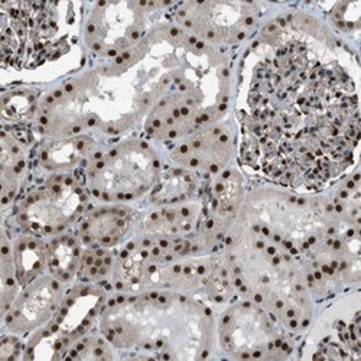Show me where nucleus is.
Wrapping results in <instances>:
<instances>
[{
	"mask_svg": "<svg viewBox=\"0 0 361 361\" xmlns=\"http://www.w3.org/2000/svg\"><path fill=\"white\" fill-rule=\"evenodd\" d=\"M100 329L116 348L152 358H205L214 338L209 308L173 290L111 299L100 311Z\"/></svg>",
	"mask_w": 361,
	"mask_h": 361,
	"instance_id": "f257e3e1",
	"label": "nucleus"
},
{
	"mask_svg": "<svg viewBox=\"0 0 361 361\" xmlns=\"http://www.w3.org/2000/svg\"><path fill=\"white\" fill-rule=\"evenodd\" d=\"M161 173L155 149L146 140L126 139L90 158L84 184L100 201L128 202L152 191Z\"/></svg>",
	"mask_w": 361,
	"mask_h": 361,
	"instance_id": "f03ea898",
	"label": "nucleus"
},
{
	"mask_svg": "<svg viewBox=\"0 0 361 361\" xmlns=\"http://www.w3.org/2000/svg\"><path fill=\"white\" fill-rule=\"evenodd\" d=\"M219 340L235 358H282L292 351L278 318L253 300L226 310L219 324Z\"/></svg>",
	"mask_w": 361,
	"mask_h": 361,
	"instance_id": "7ed1b4c3",
	"label": "nucleus"
},
{
	"mask_svg": "<svg viewBox=\"0 0 361 361\" xmlns=\"http://www.w3.org/2000/svg\"><path fill=\"white\" fill-rule=\"evenodd\" d=\"M85 202V188L75 178L52 173L19 201L13 217L26 234L58 235L82 216Z\"/></svg>",
	"mask_w": 361,
	"mask_h": 361,
	"instance_id": "20e7f679",
	"label": "nucleus"
},
{
	"mask_svg": "<svg viewBox=\"0 0 361 361\" xmlns=\"http://www.w3.org/2000/svg\"><path fill=\"white\" fill-rule=\"evenodd\" d=\"M165 5L157 2L94 4L84 26L87 48L109 59L130 51L147 34L149 15Z\"/></svg>",
	"mask_w": 361,
	"mask_h": 361,
	"instance_id": "39448f33",
	"label": "nucleus"
},
{
	"mask_svg": "<svg viewBox=\"0 0 361 361\" xmlns=\"http://www.w3.org/2000/svg\"><path fill=\"white\" fill-rule=\"evenodd\" d=\"M259 5L246 2H185L176 6L175 20L190 35L212 44L233 45L256 29Z\"/></svg>",
	"mask_w": 361,
	"mask_h": 361,
	"instance_id": "423d86ee",
	"label": "nucleus"
},
{
	"mask_svg": "<svg viewBox=\"0 0 361 361\" xmlns=\"http://www.w3.org/2000/svg\"><path fill=\"white\" fill-rule=\"evenodd\" d=\"M234 154V132L230 125L217 122L202 126L176 140L172 161L194 173H220Z\"/></svg>",
	"mask_w": 361,
	"mask_h": 361,
	"instance_id": "0eeeda50",
	"label": "nucleus"
},
{
	"mask_svg": "<svg viewBox=\"0 0 361 361\" xmlns=\"http://www.w3.org/2000/svg\"><path fill=\"white\" fill-rule=\"evenodd\" d=\"M66 295L61 281L52 275L39 276L15 298L4 315L5 326L13 334L47 326L61 308Z\"/></svg>",
	"mask_w": 361,
	"mask_h": 361,
	"instance_id": "6e6552de",
	"label": "nucleus"
},
{
	"mask_svg": "<svg viewBox=\"0 0 361 361\" xmlns=\"http://www.w3.org/2000/svg\"><path fill=\"white\" fill-rule=\"evenodd\" d=\"M135 224L132 209L126 207L97 208L80 220V243L87 249L117 247Z\"/></svg>",
	"mask_w": 361,
	"mask_h": 361,
	"instance_id": "1a4fd4ad",
	"label": "nucleus"
},
{
	"mask_svg": "<svg viewBox=\"0 0 361 361\" xmlns=\"http://www.w3.org/2000/svg\"><path fill=\"white\" fill-rule=\"evenodd\" d=\"M94 140L78 135L71 137L51 139L39 150V165L51 173H67L92 158Z\"/></svg>",
	"mask_w": 361,
	"mask_h": 361,
	"instance_id": "9d476101",
	"label": "nucleus"
},
{
	"mask_svg": "<svg viewBox=\"0 0 361 361\" xmlns=\"http://www.w3.org/2000/svg\"><path fill=\"white\" fill-rule=\"evenodd\" d=\"M11 250L16 281L22 288L38 279L48 269L49 245L37 235L27 234L18 238L13 245L11 243Z\"/></svg>",
	"mask_w": 361,
	"mask_h": 361,
	"instance_id": "9b49d317",
	"label": "nucleus"
},
{
	"mask_svg": "<svg viewBox=\"0 0 361 361\" xmlns=\"http://www.w3.org/2000/svg\"><path fill=\"white\" fill-rule=\"evenodd\" d=\"M198 191L197 173L178 168L161 173L158 184L150 191V202L168 207L191 201Z\"/></svg>",
	"mask_w": 361,
	"mask_h": 361,
	"instance_id": "f8f14e48",
	"label": "nucleus"
},
{
	"mask_svg": "<svg viewBox=\"0 0 361 361\" xmlns=\"http://www.w3.org/2000/svg\"><path fill=\"white\" fill-rule=\"evenodd\" d=\"M38 93L32 90H22L4 96V118L19 122L29 118L38 111Z\"/></svg>",
	"mask_w": 361,
	"mask_h": 361,
	"instance_id": "ddd939ff",
	"label": "nucleus"
}]
</instances>
